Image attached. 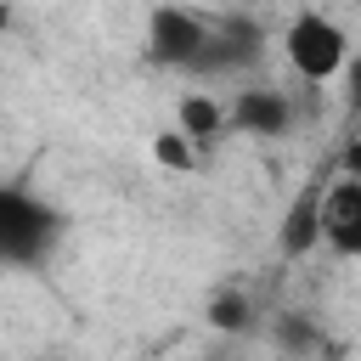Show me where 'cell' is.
<instances>
[{"instance_id":"6da1fadb","label":"cell","mask_w":361,"mask_h":361,"mask_svg":"<svg viewBox=\"0 0 361 361\" xmlns=\"http://www.w3.org/2000/svg\"><path fill=\"white\" fill-rule=\"evenodd\" d=\"M288 56H293V68L305 73V79H327V73H338V62H344V34L327 23V17H299L293 28H288Z\"/></svg>"},{"instance_id":"7a4b0ae2","label":"cell","mask_w":361,"mask_h":361,"mask_svg":"<svg viewBox=\"0 0 361 361\" xmlns=\"http://www.w3.org/2000/svg\"><path fill=\"white\" fill-rule=\"evenodd\" d=\"M45 237H51V214L34 209L17 192H0V254L6 259H28V254L45 248Z\"/></svg>"},{"instance_id":"3957f363","label":"cell","mask_w":361,"mask_h":361,"mask_svg":"<svg viewBox=\"0 0 361 361\" xmlns=\"http://www.w3.org/2000/svg\"><path fill=\"white\" fill-rule=\"evenodd\" d=\"M147 39H152V56H158V62H192V56L203 51L209 34H203V23H197L192 11H180V6H158Z\"/></svg>"},{"instance_id":"277c9868","label":"cell","mask_w":361,"mask_h":361,"mask_svg":"<svg viewBox=\"0 0 361 361\" xmlns=\"http://www.w3.org/2000/svg\"><path fill=\"white\" fill-rule=\"evenodd\" d=\"M322 237L338 254H361V186L338 180L333 192H322Z\"/></svg>"},{"instance_id":"5b68a950","label":"cell","mask_w":361,"mask_h":361,"mask_svg":"<svg viewBox=\"0 0 361 361\" xmlns=\"http://www.w3.org/2000/svg\"><path fill=\"white\" fill-rule=\"evenodd\" d=\"M316 237H322V186H305V192L293 197V209H288L282 254H288V259H299V254H310V248H316Z\"/></svg>"},{"instance_id":"8992f818","label":"cell","mask_w":361,"mask_h":361,"mask_svg":"<svg viewBox=\"0 0 361 361\" xmlns=\"http://www.w3.org/2000/svg\"><path fill=\"white\" fill-rule=\"evenodd\" d=\"M243 130H259V135H276L282 124H288V102L282 96H259V90H248V96H237V113H231Z\"/></svg>"},{"instance_id":"52a82bcc","label":"cell","mask_w":361,"mask_h":361,"mask_svg":"<svg viewBox=\"0 0 361 361\" xmlns=\"http://www.w3.org/2000/svg\"><path fill=\"white\" fill-rule=\"evenodd\" d=\"M180 124H186L192 135H214L226 118H220V107H214V102H203V96H186V102H180Z\"/></svg>"},{"instance_id":"ba28073f","label":"cell","mask_w":361,"mask_h":361,"mask_svg":"<svg viewBox=\"0 0 361 361\" xmlns=\"http://www.w3.org/2000/svg\"><path fill=\"white\" fill-rule=\"evenodd\" d=\"M152 152H158V164H164V169H192V147H186L180 135H158V141H152Z\"/></svg>"},{"instance_id":"9c48e42d","label":"cell","mask_w":361,"mask_h":361,"mask_svg":"<svg viewBox=\"0 0 361 361\" xmlns=\"http://www.w3.org/2000/svg\"><path fill=\"white\" fill-rule=\"evenodd\" d=\"M209 322H214V327H243V322H248V310H243V299H237V293H220V299H214V310H209Z\"/></svg>"}]
</instances>
